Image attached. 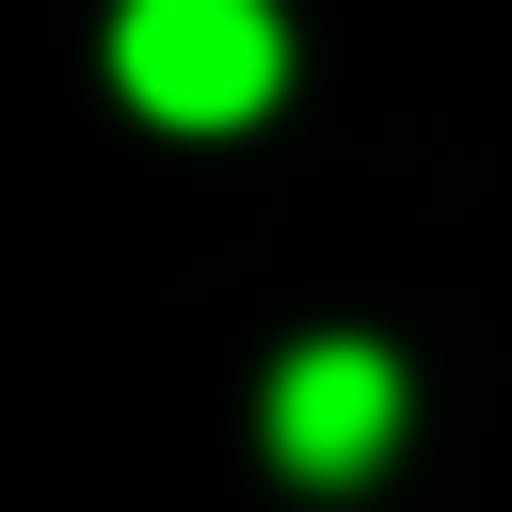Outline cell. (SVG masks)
Listing matches in <instances>:
<instances>
[{
	"mask_svg": "<svg viewBox=\"0 0 512 512\" xmlns=\"http://www.w3.org/2000/svg\"><path fill=\"white\" fill-rule=\"evenodd\" d=\"M112 80L160 128H240L288 96V16L272 0H112Z\"/></svg>",
	"mask_w": 512,
	"mask_h": 512,
	"instance_id": "6da1fadb",
	"label": "cell"
},
{
	"mask_svg": "<svg viewBox=\"0 0 512 512\" xmlns=\"http://www.w3.org/2000/svg\"><path fill=\"white\" fill-rule=\"evenodd\" d=\"M384 448H400V368L368 336H304L272 368V464L288 480H368Z\"/></svg>",
	"mask_w": 512,
	"mask_h": 512,
	"instance_id": "7a4b0ae2",
	"label": "cell"
}]
</instances>
